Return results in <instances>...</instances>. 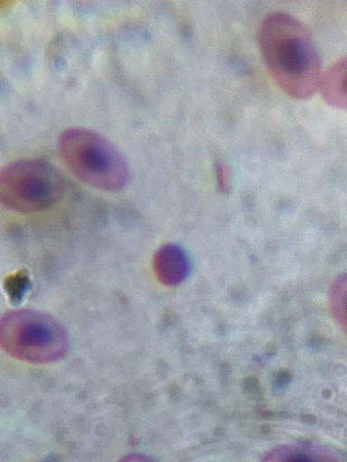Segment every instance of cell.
Instances as JSON below:
<instances>
[{
  "label": "cell",
  "mask_w": 347,
  "mask_h": 462,
  "mask_svg": "<svg viewBox=\"0 0 347 462\" xmlns=\"http://www.w3.org/2000/svg\"><path fill=\"white\" fill-rule=\"evenodd\" d=\"M329 303L334 320L347 336V273L340 275L333 282Z\"/></svg>",
  "instance_id": "8"
},
{
  "label": "cell",
  "mask_w": 347,
  "mask_h": 462,
  "mask_svg": "<svg viewBox=\"0 0 347 462\" xmlns=\"http://www.w3.org/2000/svg\"><path fill=\"white\" fill-rule=\"evenodd\" d=\"M58 150L69 171L93 188L116 191L129 182L130 170L122 153L94 131H64L59 137Z\"/></svg>",
  "instance_id": "2"
},
{
  "label": "cell",
  "mask_w": 347,
  "mask_h": 462,
  "mask_svg": "<svg viewBox=\"0 0 347 462\" xmlns=\"http://www.w3.org/2000/svg\"><path fill=\"white\" fill-rule=\"evenodd\" d=\"M31 286L28 274L25 272H18L5 280V288L11 300L19 303Z\"/></svg>",
  "instance_id": "9"
},
{
  "label": "cell",
  "mask_w": 347,
  "mask_h": 462,
  "mask_svg": "<svg viewBox=\"0 0 347 462\" xmlns=\"http://www.w3.org/2000/svg\"><path fill=\"white\" fill-rule=\"evenodd\" d=\"M217 175L219 185L222 190H229L230 187V170L222 163L218 164Z\"/></svg>",
  "instance_id": "10"
},
{
  "label": "cell",
  "mask_w": 347,
  "mask_h": 462,
  "mask_svg": "<svg viewBox=\"0 0 347 462\" xmlns=\"http://www.w3.org/2000/svg\"><path fill=\"white\" fill-rule=\"evenodd\" d=\"M319 88L327 104L347 110V56L337 60L325 71Z\"/></svg>",
  "instance_id": "7"
},
{
  "label": "cell",
  "mask_w": 347,
  "mask_h": 462,
  "mask_svg": "<svg viewBox=\"0 0 347 462\" xmlns=\"http://www.w3.org/2000/svg\"><path fill=\"white\" fill-rule=\"evenodd\" d=\"M265 66L275 83L295 99L312 97L320 87L321 62L310 32L284 13L267 15L258 32Z\"/></svg>",
  "instance_id": "1"
},
{
  "label": "cell",
  "mask_w": 347,
  "mask_h": 462,
  "mask_svg": "<svg viewBox=\"0 0 347 462\" xmlns=\"http://www.w3.org/2000/svg\"><path fill=\"white\" fill-rule=\"evenodd\" d=\"M0 343L10 356L42 365L62 359L69 350L70 340L65 328L56 319L25 310L3 317Z\"/></svg>",
  "instance_id": "3"
},
{
  "label": "cell",
  "mask_w": 347,
  "mask_h": 462,
  "mask_svg": "<svg viewBox=\"0 0 347 462\" xmlns=\"http://www.w3.org/2000/svg\"><path fill=\"white\" fill-rule=\"evenodd\" d=\"M118 462H155L150 457L140 455V454H131L124 457Z\"/></svg>",
  "instance_id": "11"
},
{
  "label": "cell",
  "mask_w": 347,
  "mask_h": 462,
  "mask_svg": "<svg viewBox=\"0 0 347 462\" xmlns=\"http://www.w3.org/2000/svg\"><path fill=\"white\" fill-rule=\"evenodd\" d=\"M63 192L61 173L43 161L15 162L0 174V200L9 210L40 212L60 201Z\"/></svg>",
  "instance_id": "4"
},
{
  "label": "cell",
  "mask_w": 347,
  "mask_h": 462,
  "mask_svg": "<svg viewBox=\"0 0 347 462\" xmlns=\"http://www.w3.org/2000/svg\"><path fill=\"white\" fill-rule=\"evenodd\" d=\"M153 269L162 284L175 287L189 276L191 263L188 255L181 247L166 245L154 255Z\"/></svg>",
  "instance_id": "5"
},
{
  "label": "cell",
  "mask_w": 347,
  "mask_h": 462,
  "mask_svg": "<svg viewBox=\"0 0 347 462\" xmlns=\"http://www.w3.org/2000/svg\"><path fill=\"white\" fill-rule=\"evenodd\" d=\"M260 462H340L330 448L314 443H294L275 447Z\"/></svg>",
  "instance_id": "6"
}]
</instances>
